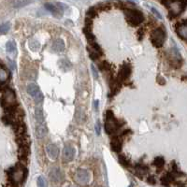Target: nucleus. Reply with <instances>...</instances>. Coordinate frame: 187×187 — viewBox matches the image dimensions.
Listing matches in <instances>:
<instances>
[{"label":"nucleus","instance_id":"1","mask_svg":"<svg viewBox=\"0 0 187 187\" xmlns=\"http://www.w3.org/2000/svg\"><path fill=\"white\" fill-rule=\"evenodd\" d=\"M126 18L127 23H130L132 26H137L144 21L142 12L134 9H127L126 10Z\"/></svg>","mask_w":187,"mask_h":187},{"label":"nucleus","instance_id":"2","mask_svg":"<svg viewBox=\"0 0 187 187\" xmlns=\"http://www.w3.org/2000/svg\"><path fill=\"white\" fill-rule=\"evenodd\" d=\"M166 40V32L162 27H158L154 29L151 34V41L152 45L156 48H160L163 46Z\"/></svg>","mask_w":187,"mask_h":187},{"label":"nucleus","instance_id":"3","mask_svg":"<svg viewBox=\"0 0 187 187\" xmlns=\"http://www.w3.org/2000/svg\"><path fill=\"white\" fill-rule=\"evenodd\" d=\"M16 102V96L12 89L10 88H6L2 89V98H1V105L4 108H6L9 105L15 104Z\"/></svg>","mask_w":187,"mask_h":187},{"label":"nucleus","instance_id":"4","mask_svg":"<svg viewBox=\"0 0 187 187\" xmlns=\"http://www.w3.org/2000/svg\"><path fill=\"white\" fill-rule=\"evenodd\" d=\"M63 4L61 3H46L45 8L56 17H61L64 13Z\"/></svg>","mask_w":187,"mask_h":187},{"label":"nucleus","instance_id":"5","mask_svg":"<svg viewBox=\"0 0 187 187\" xmlns=\"http://www.w3.org/2000/svg\"><path fill=\"white\" fill-rule=\"evenodd\" d=\"M90 173L86 169H79L76 172V181L79 183H87L90 181Z\"/></svg>","mask_w":187,"mask_h":187},{"label":"nucleus","instance_id":"6","mask_svg":"<svg viewBox=\"0 0 187 187\" xmlns=\"http://www.w3.org/2000/svg\"><path fill=\"white\" fill-rule=\"evenodd\" d=\"M75 156V148L71 145L65 146L63 150V157L66 162H70L74 159Z\"/></svg>","mask_w":187,"mask_h":187},{"label":"nucleus","instance_id":"7","mask_svg":"<svg viewBox=\"0 0 187 187\" xmlns=\"http://www.w3.org/2000/svg\"><path fill=\"white\" fill-rule=\"evenodd\" d=\"M19 152H18V156L19 159L23 162H26L27 158H28V155L30 152V148H29V143L28 144H24L22 146H19Z\"/></svg>","mask_w":187,"mask_h":187},{"label":"nucleus","instance_id":"8","mask_svg":"<svg viewBox=\"0 0 187 187\" xmlns=\"http://www.w3.org/2000/svg\"><path fill=\"white\" fill-rule=\"evenodd\" d=\"M50 178L54 182H59L63 180V173L58 168H53L50 172Z\"/></svg>","mask_w":187,"mask_h":187},{"label":"nucleus","instance_id":"9","mask_svg":"<svg viewBox=\"0 0 187 187\" xmlns=\"http://www.w3.org/2000/svg\"><path fill=\"white\" fill-rule=\"evenodd\" d=\"M130 74H131V69H130V67L127 66V65H124V66L121 69V70H120V72H119L118 80H119L120 81H126V80L129 77Z\"/></svg>","mask_w":187,"mask_h":187},{"label":"nucleus","instance_id":"10","mask_svg":"<svg viewBox=\"0 0 187 187\" xmlns=\"http://www.w3.org/2000/svg\"><path fill=\"white\" fill-rule=\"evenodd\" d=\"M46 151H47V153H48L49 157L51 159L54 160V159L57 158L58 153H59V149H58V147L55 144H49L46 147Z\"/></svg>","mask_w":187,"mask_h":187},{"label":"nucleus","instance_id":"11","mask_svg":"<svg viewBox=\"0 0 187 187\" xmlns=\"http://www.w3.org/2000/svg\"><path fill=\"white\" fill-rule=\"evenodd\" d=\"M52 50L53 52H64V50H65V42L62 39H55L52 44Z\"/></svg>","mask_w":187,"mask_h":187},{"label":"nucleus","instance_id":"12","mask_svg":"<svg viewBox=\"0 0 187 187\" xmlns=\"http://www.w3.org/2000/svg\"><path fill=\"white\" fill-rule=\"evenodd\" d=\"M48 132L47 127L44 124V123H38L37 127H36V136L38 139H42L46 136Z\"/></svg>","mask_w":187,"mask_h":187},{"label":"nucleus","instance_id":"13","mask_svg":"<svg viewBox=\"0 0 187 187\" xmlns=\"http://www.w3.org/2000/svg\"><path fill=\"white\" fill-rule=\"evenodd\" d=\"M110 147H111L112 151H114L116 152H119L121 151V149H122V141H121V139L118 137H114L113 139L111 140Z\"/></svg>","mask_w":187,"mask_h":187},{"label":"nucleus","instance_id":"14","mask_svg":"<svg viewBox=\"0 0 187 187\" xmlns=\"http://www.w3.org/2000/svg\"><path fill=\"white\" fill-rule=\"evenodd\" d=\"M26 91H27V93L29 94L31 97L34 98V97L37 95V94H38V92L40 91V90H39V87L37 84H35V83H30V84L27 85Z\"/></svg>","mask_w":187,"mask_h":187},{"label":"nucleus","instance_id":"15","mask_svg":"<svg viewBox=\"0 0 187 187\" xmlns=\"http://www.w3.org/2000/svg\"><path fill=\"white\" fill-rule=\"evenodd\" d=\"M175 175L172 173V172H168V173H167V175L166 176H164L162 179H161V181H162V184L163 185H169L170 184V182H172L174 180H175Z\"/></svg>","mask_w":187,"mask_h":187},{"label":"nucleus","instance_id":"16","mask_svg":"<svg viewBox=\"0 0 187 187\" xmlns=\"http://www.w3.org/2000/svg\"><path fill=\"white\" fill-rule=\"evenodd\" d=\"M35 118L38 123H44V115L43 111L40 108H36L35 110Z\"/></svg>","mask_w":187,"mask_h":187},{"label":"nucleus","instance_id":"17","mask_svg":"<svg viewBox=\"0 0 187 187\" xmlns=\"http://www.w3.org/2000/svg\"><path fill=\"white\" fill-rule=\"evenodd\" d=\"M59 66H60V68L63 69V70H65V71H67V70H69L70 69H71V67H72V65H71V63L69 61V60H66V59H62V60H60V62H59Z\"/></svg>","mask_w":187,"mask_h":187},{"label":"nucleus","instance_id":"18","mask_svg":"<svg viewBox=\"0 0 187 187\" xmlns=\"http://www.w3.org/2000/svg\"><path fill=\"white\" fill-rule=\"evenodd\" d=\"M88 51H89V56H90V58L92 59V60H98L101 55H102V53L101 52H98V51H96V50H94V49H92L91 48V51L88 49Z\"/></svg>","mask_w":187,"mask_h":187},{"label":"nucleus","instance_id":"19","mask_svg":"<svg viewBox=\"0 0 187 187\" xmlns=\"http://www.w3.org/2000/svg\"><path fill=\"white\" fill-rule=\"evenodd\" d=\"M29 48L32 51H39L40 49V43L35 39H32L29 41Z\"/></svg>","mask_w":187,"mask_h":187},{"label":"nucleus","instance_id":"20","mask_svg":"<svg viewBox=\"0 0 187 187\" xmlns=\"http://www.w3.org/2000/svg\"><path fill=\"white\" fill-rule=\"evenodd\" d=\"M98 68L101 71H110V65L107 61H103L98 64Z\"/></svg>","mask_w":187,"mask_h":187},{"label":"nucleus","instance_id":"21","mask_svg":"<svg viewBox=\"0 0 187 187\" xmlns=\"http://www.w3.org/2000/svg\"><path fill=\"white\" fill-rule=\"evenodd\" d=\"M30 3V0H14L13 6L15 8H21Z\"/></svg>","mask_w":187,"mask_h":187},{"label":"nucleus","instance_id":"22","mask_svg":"<svg viewBox=\"0 0 187 187\" xmlns=\"http://www.w3.org/2000/svg\"><path fill=\"white\" fill-rule=\"evenodd\" d=\"M119 162L122 166L126 167V168H128L130 166L129 161L127 160V158L124 156V155H119Z\"/></svg>","mask_w":187,"mask_h":187},{"label":"nucleus","instance_id":"23","mask_svg":"<svg viewBox=\"0 0 187 187\" xmlns=\"http://www.w3.org/2000/svg\"><path fill=\"white\" fill-rule=\"evenodd\" d=\"M152 164H153L154 166H156L157 168H162V167L165 165V160H164L163 157L159 156V157L154 158V161H153Z\"/></svg>","mask_w":187,"mask_h":187},{"label":"nucleus","instance_id":"24","mask_svg":"<svg viewBox=\"0 0 187 187\" xmlns=\"http://www.w3.org/2000/svg\"><path fill=\"white\" fill-rule=\"evenodd\" d=\"M6 48H7V51H8L10 53H14L15 51H16L15 43H14V41H12V40H10V41H9V42L7 43Z\"/></svg>","mask_w":187,"mask_h":187},{"label":"nucleus","instance_id":"25","mask_svg":"<svg viewBox=\"0 0 187 187\" xmlns=\"http://www.w3.org/2000/svg\"><path fill=\"white\" fill-rule=\"evenodd\" d=\"M97 15H98V9L96 8H90L86 12V16L89 18H95Z\"/></svg>","mask_w":187,"mask_h":187},{"label":"nucleus","instance_id":"26","mask_svg":"<svg viewBox=\"0 0 187 187\" xmlns=\"http://www.w3.org/2000/svg\"><path fill=\"white\" fill-rule=\"evenodd\" d=\"M1 76H0V79H1V83L3 84L4 81L6 80H8V71L5 70V68H4V65L1 64Z\"/></svg>","mask_w":187,"mask_h":187},{"label":"nucleus","instance_id":"27","mask_svg":"<svg viewBox=\"0 0 187 187\" xmlns=\"http://www.w3.org/2000/svg\"><path fill=\"white\" fill-rule=\"evenodd\" d=\"M10 28V23H3L1 24V33L2 35H5L9 32V30Z\"/></svg>","mask_w":187,"mask_h":187},{"label":"nucleus","instance_id":"28","mask_svg":"<svg viewBox=\"0 0 187 187\" xmlns=\"http://www.w3.org/2000/svg\"><path fill=\"white\" fill-rule=\"evenodd\" d=\"M43 98H43V95H42V93H41L40 91H39L37 95L34 97L35 102H36L37 104H40V103L43 101Z\"/></svg>","mask_w":187,"mask_h":187},{"label":"nucleus","instance_id":"29","mask_svg":"<svg viewBox=\"0 0 187 187\" xmlns=\"http://www.w3.org/2000/svg\"><path fill=\"white\" fill-rule=\"evenodd\" d=\"M90 48H92V49H94V50H96V51H98V52H101V53H103V52H102V49L100 48V46L96 42V41H93V42H90Z\"/></svg>","mask_w":187,"mask_h":187},{"label":"nucleus","instance_id":"30","mask_svg":"<svg viewBox=\"0 0 187 187\" xmlns=\"http://www.w3.org/2000/svg\"><path fill=\"white\" fill-rule=\"evenodd\" d=\"M105 118L107 121H112V120H115L114 118V114L111 110H107L106 114H105Z\"/></svg>","mask_w":187,"mask_h":187},{"label":"nucleus","instance_id":"31","mask_svg":"<svg viewBox=\"0 0 187 187\" xmlns=\"http://www.w3.org/2000/svg\"><path fill=\"white\" fill-rule=\"evenodd\" d=\"M38 185H39V186H45V185H46L45 179H44L42 176H39V179H38Z\"/></svg>","mask_w":187,"mask_h":187},{"label":"nucleus","instance_id":"32","mask_svg":"<svg viewBox=\"0 0 187 187\" xmlns=\"http://www.w3.org/2000/svg\"><path fill=\"white\" fill-rule=\"evenodd\" d=\"M84 23H85V26H87V27H91V26H92V24H93V22H92V18L86 17V19H85Z\"/></svg>","mask_w":187,"mask_h":187},{"label":"nucleus","instance_id":"33","mask_svg":"<svg viewBox=\"0 0 187 187\" xmlns=\"http://www.w3.org/2000/svg\"><path fill=\"white\" fill-rule=\"evenodd\" d=\"M92 72H93V75H94V77H95L96 79H98V70H97L96 67H95V66H94V65H92Z\"/></svg>","mask_w":187,"mask_h":187},{"label":"nucleus","instance_id":"34","mask_svg":"<svg viewBox=\"0 0 187 187\" xmlns=\"http://www.w3.org/2000/svg\"><path fill=\"white\" fill-rule=\"evenodd\" d=\"M147 181H148L149 183H151V184H154V183H155V178H154V176L151 175L150 177H148Z\"/></svg>","mask_w":187,"mask_h":187},{"label":"nucleus","instance_id":"35","mask_svg":"<svg viewBox=\"0 0 187 187\" xmlns=\"http://www.w3.org/2000/svg\"><path fill=\"white\" fill-rule=\"evenodd\" d=\"M151 10H152V12H153L155 15H156L159 19H162V16H161V14H160V12L159 11H157L156 10H155L154 8H151Z\"/></svg>","mask_w":187,"mask_h":187},{"label":"nucleus","instance_id":"36","mask_svg":"<svg viewBox=\"0 0 187 187\" xmlns=\"http://www.w3.org/2000/svg\"><path fill=\"white\" fill-rule=\"evenodd\" d=\"M96 132H97V134L99 136L100 135V123L99 122H98L97 123H96Z\"/></svg>","mask_w":187,"mask_h":187},{"label":"nucleus","instance_id":"37","mask_svg":"<svg viewBox=\"0 0 187 187\" xmlns=\"http://www.w3.org/2000/svg\"><path fill=\"white\" fill-rule=\"evenodd\" d=\"M9 65H10V67L11 69H15L16 65H15V63H14L12 60H9Z\"/></svg>","mask_w":187,"mask_h":187},{"label":"nucleus","instance_id":"38","mask_svg":"<svg viewBox=\"0 0 187 187\" xmlns=\"http://www.w3.org/2000/svg\"><path fill=\"white\" fill-rule=\"evenodd\" d=\"M98 101L96 100V101H95V110H98Z\"/></svg>","mask_w":187,"mask_h":187}]
</instances>
